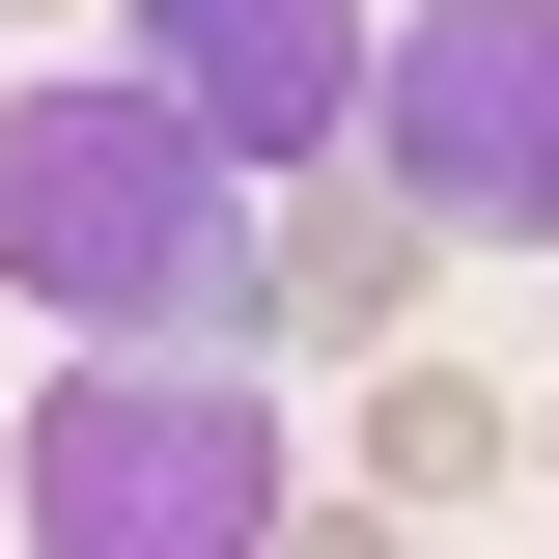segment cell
<instances>
[{"mask_svg":"<svg viewBox=\"0 0 559 559\" xmlns=\"http://www.w3.org/2000/svg\"><path fill=\"white\" fill-rule=\"evenodd\" d=\"M364 168H392L419 224L559 252V0H392V28H364Z\"/></svg>","mask_w":559,"mask_h":559,"instance_id":"obj_3","label":"cell"},{"mask_svg":"<svg viewBox=\"0 0 559 559\" xmlns=\"http://www.w3.org/2000/svg\"><path fill=\"white\" fill-rule=\"evenodd\" d=\"M0 503H28V559H252L280 532V364L252 336H84L57 392H0Z\"/></svg>","mask_w":559,"mask_h":559,"instance_id":"obj_2","label":"cell"},{"mask_svg":"<svg viewBox=\"0 0 559 559\" xmlns=\"http://www.w3.org/2000/svg\"><path fill=\"white\" fill-rule=\"evenodd\" d=\"M0 28H84V0H0Z\"/></svg>","mask_w":559,"mask_h":559,"instance_id":"obj_7","label":"cell"},{"mask_svg":"<svg viewBox=\"0 0 559 559\" xmlns=\"http://www.w3.org/2000/svg\"><path fill=\"white\" fill-rule=\"evenodd\" d=\"M364 28H392V0H140V57L197 84V140H224V168L364 140Z\"/></svg>","mask_w":559,"mask_h":559,"instance_id":"obj_4","label":"cell"},{"mask_svg":"<svg viewBox=\"0 0 559 559\" xmlns=\"http://www.w3.org/2000/svg\"><path fill=\"white\" fill-rule=\"evenodd\" d=\"M0 308L28 336H252V168L168 57H0Z\"/></svg>","mask_w":559,"mask_h":559,"instance_id":"obj_1","label":"cell"},{"mask_svg":"<svg viewBox=\"0 0 559 559\" xmlns=\"http://www.w3.org/2000/svg\"><path fill=\"white\" fill-rule=\"evenodd\" d=\"M503 476H532V392L448 364V336H364V503H392V532H476Z\"/></svg>","mask_w":559,"mask_h":559,"instance_id":"obj_6","label":"cell"},{"mask_svg":"<svg viewBox=\"0 0 559 559\" xmlns=\"http://www.w3.org/2000/svg\"><path fill=\"white\" fill-rule=\"evenodd\" d=\"M419 252H448V224H419L364 140H308V168L252 197V336H336V364H364V336H419Z\"/></svg>","mask_w":559,"mask_h":559,"instance_id":"obj_5","label":"cell"},{"mask_svg":"<svg viewBox=\"0 0 559 559\" xmlns=\"http://www.w3.org/2000/svg\"><path fill=\"white\" fill-rule=\"evenodd\" d=\"M532 476H559V392H532Z\"/></svg>","mask_w":559,"mask_h":559,"instance_id":"obj_8","label":"cell"}]
</instances>
